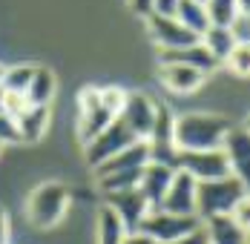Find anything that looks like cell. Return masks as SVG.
Here are the masks:
<instances>
[{
  "instance_id": "obj_19",
  "label": "cell",
  "mask_w": 250,
  "mask_h": 244,
  "mask_svg": "<svg viewBox=\"0 0 250 244\" xmlns=\"http://www.w3.org/2000/svg\"><path fill=\"white\" fill-rule=\"evenodd\" d=\"M173 18L184 26L187 32H193L196 38H201V35L210 29L207 12H204V3H199V0H175Z\"/></svg>"
},
{
  "instance_id": "obj_28",
  "label": "cell",
  "mask_w": 250,
  "mask_h": 244,
  "mask_svg": "<svg viewBox=\"0 0 250 244\" xmlns=\"http://www.w3.org/2000/svg\"><path fill=\"white\" fill-rule=\"evenodd\" d=\"M21 141V132H18V121L6 112H0V144H15Z\"/></svg>"
},
{
  "instance_id": "obj_4",
  "label": "cell",
  "mask_w": 250,
  "mask_h": 244,
  "mask_svg": "<svg viewBox=\"0 0 250 244\" xmlns=\"http://www.w3.org/2000/svg\"><path fill=\"white\" fill-rule=\"evenodd\" d=\"M199 227L201 221L196 216H173V213H164V210H150L141 221L138 233L150 236L152 242L158 244H170L181 236H187V233H193V230H199Z\"/></svg>"
},
{
  "instance_id": "obj_11",
  "label": "cell",
  "mask_w": 250,
  "mask_h": 244,
  "mask_svg": "<svg viewBox=\"0 0 250 244\" xmlns=\"http://www.w3.org/2000/svg\"><path fill=\"white\" fill-rule=\"evenodd\" d=\"M106 207L118 216V221L124 224L126 233H138L144 216L150 213V204L141 198V193L132 187V190H121V193H109L106 195Z\"/></svg>"
},
{
  "instance_id": "obj_6",
  "label": "cell",
  "mask_w": 250,
  "mask_h": 244,
  "mask_svg": "<svg viewBox=\"0 0 250 244\" xmlns=\"http://www.w3.org/2000/svg\"><path fill=\"white\" fill-rule=\"evenodd\" d=\"M112 121H115V115L101 106L98 89L95 86L81 89V95H78V135H81V141L89 144L101 129H106Z\"/></svg>"
},
{
  "instance_id": "obj_12",
  "label": "cell",
  "mask_w": 250,
  "mask_h": 244,
  "mask_svg": "<svg viewBox=\"0 0 250 244\" xmlns=\"http://www.w3.org/2000/svg\"><path fill=\"white\" fill-rule=\"evenodd\" d=\"M173 167H167V164H155V161H147L144 164V170H141V178H138V193L141 198L150 204V210H155L158 204H161V198L167 193V187H170V181H173Z\"/></svg>"
},
{
  "instance_id": "obj_16",
  "label": "cell",
  "mask_w": 250,
  "mask_h": 244,
  "mask_svg": "<svg viewBox=\"0 0 250 244\" xmlns=\"http://www.w3.org/2000/svg\"><path fill=\"white\" fill-rule=\"evenodd\" d=\"M201 230L207 236V244H248V230L230 216H213L201 221Z\"/></svg>"
},
{
  "instance_id": "obj_7",
  "label": "cell",
  "mask_w": 250,
  "mask_h": 244,
  "mask_svg": "<svg viewBox=\"0 0 250 244\" xmlns=\"http://www.w3.org/2000/svg\"><path fill=\"white\" fill-rule=\"evenodd\" d=\"M135 141H138V138L124 126V121L115 118L106 129H101L98 135L86 144V161H89V167L95 170L98 164H104V161L112 158V155H118L121 149H126V146L135 144Z\"/></svg>"
},
{
  "instance_id": "obj_5",
  "label": "cell",
  "mask_w": 250,
  "mask_h": 244,
  "mask_svg": "<svg viewBox=\"0 0 250 244\" xmlns=\"http://www.w3.org/2000/svg\"><path fill=\"white\" fill-rule=\"evenodd\" d=\"M175 170L187 172L193 181L201 184V181H216V178L230 175V164L219 146V149H199V152H178Z\"/></svg>"
},
{
  "instance_id": "obj_17",
  "label": "cell",
  "mask_w": 250,
  "mask_h": 244,
  "mask_svg": "<svg viewBox=\"0 0 250 244\" xmlns=\"http://www.w3.org/2000/svg\"><path fill=\"white\" fill-rule=\"evenodd\" d=\"M158 61H164V63H181V66H190V69H199L201 75H210L219 63L207 55V49L199 43H193V46H184V49H173V52H161L158 55Z\"/></svg>"
},
{
  "instance_id": "obj_30",
  "label": "cell",
  "mask_w": 250,
  "mask_h": 244,
  "mask_svg": "<svg viewBox=\"0 0 250 244\" xmlns=\"http://www.w3.org/2000/svg\"><path fill=\"white\" fill-rule=\"evenodd\" d=\"M170 244H207V236H204V230H193V233H187V236H181V239H175Z\"/></svg>"
},
{
  "instance_id": "obj_10",
  "label": "cell",
  "mask_w": 250,
  "mask_h": 244,
  "mask_svg": "<svg viewBox=\"0 0 250 244\" xmlns=\"http://www.w3.org/2000/svg\"><path fill=\"white\" fill-rule=\"evenodd\" d=\"M196 187H199V181H193L187 172L175 170L173 181L155 210H164L173 216H196Z\"/></svg>"
},
{
  "instance_id": "obj_14",
  "label": "cell",
  "mask_w": 250,
  "mask_h": 244,
  "mask_svg": "<svg viewBox=\"0 0 250 244\" xmlns=\"http://www.w3.org/2000/svg\"><path fill=\"white\" fill-rule=\"evenodd\" d=\"M158 78H161L164 89H170L173 95H193L204 83L207 75H201L199 69H190V66H181V63L158 61Z\"/></svg>"
},
{
  "instance_id": "obj_31",
  "label": "cell",
  "mask_w": 250,
  "mask_h": 244,
  "mask_svg": "<svg viewBox=\"0 0 250 244\" xmlns=\"http://www.w3.org/2000/svg\"><path fill=\"white\" fill-rule=\"evenodd\" d=\"M129 3V9L135 12V15H141V18H147L152 12V0H126Z\"/></svg>"
},
{
  "instance_id": "obj_32",
  "label": "cell",
  "mask_w": 250,
  "mask_h": 244,
  "mask_svg": "<svg viewBox=\"0 0 250 244\" xmlns=\"http://www.w3.org/2000/svg\"><path fill=\"white\" fill-rule=\"evenodd\" d=\"M175 9V0H152V12L158 15H173Z\"/></svg>"
},
{
  "instance_id": "obj_21",
  "label": "cell",
  "mask_w": 250,
  "mask_h": 244,
  "mask_svg": "<svg viewBox=\"0 0 250 244\" xmlns=\"http://www.w3.org/2000/svg\"><path fill=\"white\" fill-rule=\"evenodd\" d=\"M199 41L216 63H225V58L233 52V46H236V41H233V35H230L227 26H210Z\"/></svg>"
},
{
  "instance_id": "obj_33",
  "label": "cell",
  "mask_w": 250,
  "mask_h": 244,
  "mask_svg": "<svg viewBox=\"0 0 250 244\" xmlns=\"http://www.w3.org/2000/svg\"><path fill=\"white\" fill-rule=\"evenodd\" d=\"M121 244H158V242H152L150 236H144V233H126Z\"/></svg>"
},
{
  "instance_id": "obj_8",
  "label": "cell",
  "mask_w": 250,
  "mask_h": 244,
  "mask_svg": "<svg viewBox=\"0 0 250 244\" xmlns=\"http://www.w3.org/2000/svg\"><path fill=\"white\" fill-rule=\"evenodd\" d=\"M147 32H150L152 43H158L161 52H173V49H184V46L199 43V38H196L193 32H187L173 15L150 12V15H147Z\"/></svg>"
},
{
  "instance_id": "obj_34",
  "label": "cell",
  "mask_w": 250,
  "mask_h": 244,
  "mask_svg": "<svg viewBox=\"0 0 250 244\" xmlns=\"http://www.w3.org/2000/svg\"><path fill=\"white\" fill-rule=\"evenodd\" d=\"M0 244H9V216L0 207Z\"/></svg>"
},
{
  "instance_id": "obj_36",
  "label": "cell",
  "mask_w": 250,
  "mask_h": 244,
  "mask_svg": "<svg viewBox=\"0 0 250 244\" xmlns=\"http://www.w3.org/2000/svg\"><path fill=\"white\" fill-rule=\"evenodd\" d=\"M0 149H3V144H0Z\"/></svg>"
},
{
  "instance_id": "obj_18",
  "label": "cell",
  "mask_w": 250,
  "mask_h": 244,
  "mask_svg": "<svg viewBox=\"0 0 250 244\" xmlns=\"http://www.w3.org/2000/svg\"><path fill=\"white\" fill-rule=\"evenodd\" d=\"M15 121H18L21 141L35 144V141L43 138V132H46V126H49V106H32V103H29Z\"/></svg>"
},
{
  "instance_id": "obj_37",
  "label": "cell",
  "mask_w": 250,
  "mask_h": 244,
  "mask_svg": "<svg viewBox=\"0 0 250 244\" xmlns=\"http://www.w3.org/2000/svg\"><path fill=\"white\" fill-rule=\"evenodd\" d=\"M199 3H204V0H199Z\"/></svg>"
},
{
  "instance_id": "obj_20",
  "label": "cell",
  "mask_w": 250,
  "mask_h": 244,
  "mask_svg": "<svg viewBox=\"0 0 250 244\" xmlns=\"http://www.w3.org/2000/svg\"><path fill=\"white\" fill-rule=\"evenodd\" d=\"M52 98H55V75L46 66H35L32 81L26 86V101L32 106H49Z\"/></svg>"
},
{
  "instance_id": "obj_27",
  "label": "cell",
  "mask_w": 250,
  "mask_h": 244,
  "mask_svg": "<svg viewBox=\"0 0 250 244\" xmlns=\"http://www.w3.org/2000/svg\"><path fill=\"white\" fill-rule=\"evenodd\" d=\"M230 35H233V41L236 43H245L250 46V15H236L233 20H230Z\"/></svg>"
},
{
  "instance_id": "obj_25",
  "label": "cell",
  "mask_w": 250,
  "mask_h": 244,
  "mask_svg": "<svg viewBox=\"0 0 250 244\" xmlns=\"http://www.w3.org/2000/svg\"><path fill=\"white\" fill-rule=\"evenodd\" d=\"M225 66L233 75L245 78V75L250 72V46H245V43H236V46H233V52L225 58Z\"/></svg>"
},
{
  "instance_id": "obj_26",
  "label": "cell",
  "mask_w": 250,
  "mask_h": 244,
  "mask_svg": "<svg viewBox=\"0 0 250 244\" xmlns=\"http://www.w3.org/2000/svg\"><path fill=\"white\" fill-rule=\"evenodd\" d=\"M98 98H101V106H104L106 112H112L115 118L121 115L124 101H126V92L121 89V86H106V89H98Z\"/></svg>"
},
{
  "instance_id": "obj_29",
  "label": "cell",
  "mask_w": 250,
  "mask_h": 244,
  "mask_svg": "<svg viewBox=\"0 0 250 244\" xmlns=\"http://www.w3.org/2000/svg\"><path fill=\"white\" fill-rule=\"evenodd\" d=\"M230 219L236 221V224H242V227L248 230V227H250V201H248V198H245V201H242L233 213H230Z\"/></svg>"
},
{
  "instance_id": "obj_13",
  "label": "cell",
  "mask_w": 250,
  "mask_h": 244,
  "mask_svg": "<svg viewBox=\"0 0 250 244\" xmlns=\"http://www.w3.org/2000/svg\"><path fill=\"white\" fill-rule=\"evenodd\" d=\"M222 152L227 155L230 175L248 181V161H250V132L245 126H230L222 141Z\"/></svg>"
},
{
  "instance_id": "obj_22",
  "label": "cell",
  "mask_w": 250,
  "mask_h": 244,
  "mask_svg": "<svg viewBox=\"0 0 250 244\" xmlns=\"http://www.w3.org/2000/svg\"><path fill=\"white\" fill-rule=\"evenodd\" d=\"M126 236L124 224L118 221V216L104 204L98 210V244H121Z\"/></svg>"
},
{
  "instance_id": "obj_15",
  "label": "cell",
  "mask_w": 250,
  "mask_h": 244,
  "mask_svg": "<svg viewBox=\"0 0 250 244\" xmlns=\"http://www.w3.org/2000/svg\"><path fill=\"white\" fill-rule=\"evenodd\" d=\"M147 161H150V146H147V141H135V144H129L126 149H121L118 155H112V158H106L104 164H98V167H95V178L112 175V172L141 170Z\"/></svg>"
},
{
  "instance_id": "obj_9",
  "label": "cell",
  "mask_w": 250,
  "mask_h": 244,
  "mask_svg": "<svg viewBox=\"0 0 250 244\" xmlns=\"http://www.w3.org/2000/svg\"><path fill=\"white\" fill-rule=\"evenodd\" d=\"M118 118L138 141H147L152 132V121H155V101L147 98L144 92H126L124 109Z\"/></svg>"
},
{
  "instance_id": "obj_24",
  "label": "cell",
  "mask_w": 250,
  "mask_h": 244,
  "mask_svg": "<svg viewBox=\"0 0 250 244\" xmlns=\"http://www.w3.org/2000/svg\"><path fill=\"white\" fill-rule=\"evenodd\" d=\"M32 72H35V66H29V63H23V66H6L0 86L6 92H21V95H26V86L32 81Z\"/></svg>"
},
{
  "instance_id": "obj_2",
  "label": "cell",
  "mask_w": 250,
  "mask_h": 244,
  "mask_svg": "<svg viewBox=\"0 0 250 244\" xmlns=\"http://www.w3.org/2000/svg\"><path fill=\"white\" fill-rule=\"evenodd\" d=\"M248 198V181L225 175L216 181H201L196 187V219H213V216H230L242 201Z\"/></svg>"
},
{
  "instance_id": "obj_23",
  "label": "cell",
  "mask_w": 250,
  "mask_h": 244,
  "mask_svg": "<svg viewBox=\"0 0 250 244\" xmlns=\"http://www.w3.org/2000/svg\"><path fill=\"white\" fill-rule=\"evenodd\" d=\"M204 12L210 26H230V20L239 15L236 0H204Z\"/></svg>"
},
{
  "instance_id": "obj_1",
  "label": "cell",
  "mask_w": 250,
  "mask_h": 244,
  "mask_svg": "<svg viewBox=\"0 0 250 244\" xmlns=\"http://www.w3.org/2000/svg\"><path fill=\"white\" fill-rule=\"evenodd\" d=\"M230 126H233L230 118L216 115V112H187V115H175L173 144L178 152L219 149Z\"/></svg>"
},
{
  "instance_id": "obj_3",
  "label": "cell",
  "mask_w": 250,
  "mask_h": 244,
  "mask_svg": "<svg viewBox=\"0 0 250 244\" xmlns=\"http://www.w3.org/2000/svg\"><path fill=\"white\" fill-rule=\"evenodd\" d=\"M69 210V187L61 184V181H46L41 187H35L29 201H26V213L32 227L38 230H52L58 227L63 216Z\"/></svg>"
},
{
  "instance_id": "obj_35",
  "label": "cell",
  "mask_w": 250,
  "mask_h": 244,
  "mask_svg": "<svg viewBox=\"0 0 250 244\" xmlns=\"http://www.w3.org/2000/svg\"><path fill=\"white\" fill-rule=\"evenodd\" d=\"M3 72H6V66H3V63H0V81H3Z\"/></svg>"
}]
</instances>
